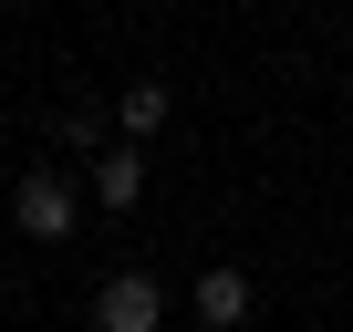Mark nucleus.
<instances>
[{"instance_id":"f257e3e1","label":"nucleus","mask_w":353,"mask_h":332,"mask_svg":"<svg viewBox=\"0 0 353 332\" xmlns=\"http://www.w3.org/2000/svg\"><path fill=\"white\" fill-rule=\"evenodd\" d=\"M73 218H83V198H73V177H63V166H32V177L11 187V229L21 239H73Z\"/></svg>"},{"instance_id":"f03ea898","label":"nucleus","mask_w":353,"mask_h":332,"mask_svg":"<svg viewBox=\"0 0 353 332\" xmlns=\"http://www.w3.org/2000/svg\"><path fill=\"white\" fill-rule=\"evenodd\" d=\"M156 322H166V291H156L145 270L94 280V332H156Z\"/></svg>"},{"instance_id":"7ed1b4c3","label":"nucleus","mask_w":353,"mask_h":332,"mask_svg":"<svg viewBox=\"0 0 353 332\" xmlns=\"http://www.w3.org/2000/svg\"><path fill=\"white\" fill-rule=\"evenodd\" d=\"M250 311H260L250 270H229V260H219V270H198V322H208V332H239Z\"/></svg>"},{"instance_id":"20e7f679","label":"nucleus","mask_w":353,"mask_h":332,"mask_svg":"<svg viewBox=\"0 0 353 332\" xmlns=\"http://www.w3.org/2000/svg\"><path fill=\"white\" fill-rule=\"evenodd\" d=\"M145 198V145H104L94 156V208H135Z\"/></svg>"},{"instance_id":"39448f33","label":"nucleus","mask_w":353,"mask_h":332,"mask_svg":"<svg viewBox=\"0 0 353 332\" xmlns=\"http://www.w3.org/2000/svg\"><path fill=\"white\" fill-rule=\"evenodd\" d=\"M166 114H176V94H166V83H125V94H114V125H125V145H145Z\"/></svg>"},{"instance_id":"423d86ee","label":"nucleus","mask_w":353,"mask_h":332,"mask_svg":"<svg viewBox=\"0 0 353 332\" xmlns=\"http://www.w3.org/2000/svg\"><path fill=\"white\" fill-rule=\"evenodd\" d=\"M104 125H114L104 104H63V114H52V135H63L73 156H94V145H104Z\"/></svg>"}]
</instances>
